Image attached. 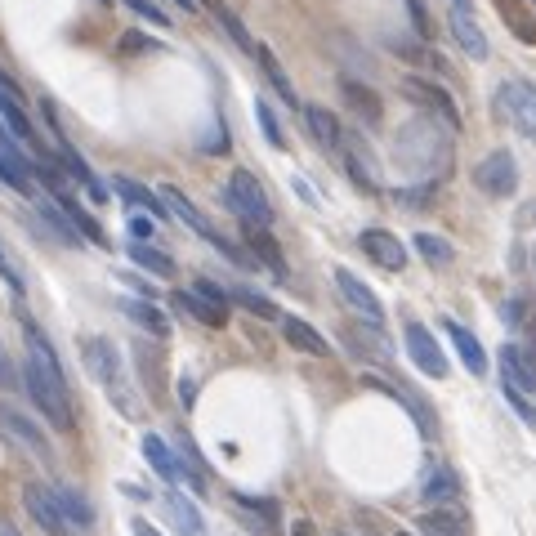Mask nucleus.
I'll use <instances>...</instances> for the list:
<instances>
[{
    "instance_id": "1",
    "label": "nucleus",
    "mask_w": 536,
    "mask_h": 536,
    "mask_svg": "<svg viewBox=\"0 0 536 536\" xmlns=\"http://www.w3.org/2000/svg\"><path fill=\"white\" fill-rule=\"evenodd\" d=\"M23 340H27V362H23V389L36 402L41 420H50L54 429H72V398H67V376L59 367V353L50 349L36 322H23Z\"/></svg>"
},
{
    "instance_id": "2",
    "label": "nucleus",
    "mask_w": 536,
    "mask_h": 536,
    "mask_svg": "<svg viewBox=\"0 0 536 536\" xmlns=\"http://www.w3.org/2000/svg\"><path fill=\"white\" fill-rule=\"evenodd\" d=\"M394 157H398V166L407 170V175L434 184V179H443L447 170H452V130H447L443 121H434V117L411 121V126L398 130Z\"/></svg>"
},
{
    "instance_id": "3",
    "label": "nucleus",
    "mask_w": 536,
    "mask_h": 536,
    "mask_svg": "<svg viewBox=\"0 0 536 536\" xmlns=\"http://www.w3.org/2000/svg\"><path fill=\"white\" fill-rule=\"evenodd\" d=\"M81 358H85V371H90L94 380L103 385V394L117 402L126 416H134V394H130V371H126V358H121V349L108 340V335H85L81 340Z\"/></svg>"
},
{
    "instance_id": "4",
    "label": "nucleus",
    "mask_w": 536,
    "mask_h": 536,
    "mask_svg": "<svg viewBox=\"0 0 536 536\" xmlns=\"http://www.w3.org/2000/svg\"><path fill=\"white\" fill-rule=\"evenodd\" d=\"M224 206L233 210L242 224H255V228H268L273 224V206H268V193L260 188V179L251 170H233L224 184Z\"/></svg>"
},
{
    "instance_id": "5",
    "label": "nucleus",
    "mask_w": 536,
    "mask_h": 536,
    "mask_svg": "<svg viewBox=\"0 0 536 536\" xmlns=\"http://www.w3.org/2000/svg\"><path fill=\"white\" fill-rule=\"evenodd\" d=\"M402 94H407L420 112H429L434 121H443L447 130H461V108H456V99L443 90V85L425 81V76H402Z\"/></svg>"
},
{
    "instance_id": "6",
    "label": "nucleus",
    "mask_w": 536,
    "mask_h": 536,
    "mask_svg": "<svg viewBox=\"0 0 536 536\" xmlns=\"http://www.w3.org/2000/svg\"><path fill=\"white\" fill-rule=\"evenodd\" d=\"M23 510L32 514V523L41 528L45 536H76L72 523H67L63 505H59V492L45 483H27L23 487Z\"/></svg>"
},
{
    "instance_id": "7",
    "label": "nucleus",
    "mask_w": 536,
    "mask_h": 536,
    "mask_svg": "<svg viewBox=\"0 0 536 536\" xmlns=\"http://www.w3.org/2000/svg\"><path fill=\"white\" fill-rule=\"evenodd\" d=\"M0 434L23 447L32 461H54V447H50V438L41 434V420L23 416L18 407H5V402H0Z\"/></svg>"
},
{
    "instance_id": "8",
    "label": "nucleus",
    "mask_w": 536,
    "mask_h": 536,
    "mask_svg": "<svg viewBox=\"0 0 536 536\" xmlns=\"http://www.w3.org/2000/svg\"><path fill=\"white\" fill-rule=\"evenodd\" d=\"M496 103H501V112L510 117V126L519 134H528L536 139V85L532 81H505L501 90H496Z\"/></svg>"
},
{
    "instance_id": "9",
    "label": "nucleus",
    "mask_w": 536,
    "mask_h": 536,
    "mask_svg": "<svg viewBox=\"0 0 536 536\" xmlns=\"http://www.w3.org/2000/svg\"><path fill=\"white\" fill-rule=\"evenodd\" d=\"M474 184L487 197H510L519 188V166H514V157L505 148H496L474 166Z\"/></svg>"
},
{
    "instance_id": "10",
    "label": "nucleus",
    "mask_w": 536,
    "mask_h": 536,
    "mask_svg": "<svg viewBox=\"0 0 536 536\" xmlns=\"http://www.w3.org/2000/svg\"><path fill=\"white\" fill-rule=\"evenodd\" d=\"M331 277H335V291H340V300L349 304V309L358 313L362 322H376V327L385 322V304H380V295L371 291V286L362 282L358 273H349V268H335Z\"/></svg>"
},
{
    "instance_id": "11",
    "label": "nucleus",
    "mask_w": 536,
    "mask_h": 536,
    "mask_svg": "<svg viewBox=\"0 0 536 536\" xmlns=\"http://www.w3.org/2000/svg\"><path fill=\"white\" fill-rule=\"evenodd\" d=\"M407 353H411V362H416L420 371H425L429 380H443L447 376V353L438 349V340H434V331L429 327H420V322H407Z\"/></svg>"
},
{
    "instance_id": "12",
    "label": "nucleus",
    "mask_w": 536,
    "mask_h": 536,
    "mask_svg": "<svg viewBox=\"0 0 536 536\" xmlns=\"http://www.w3.org/2000/svg\"><path fill=\"white\" fill-rule=\"evenodd\" d=\"M358 246H362V255H367L371 264L389 268V273H402V268H407V246H402L389 228H362Z\"/></svg>"
},
{
    "instance_id": "13",
    "label": "nucleus",
    "mask_w": 536,
    "mask_h": 536,
    "mask_svg": "<svg viewBox=\"0 0 536 536\" xmlns=\"http://www.w3.org/2000/svg\"><path fill=\"white\" fill-rule=\"evenodd\" d=\"M139 452H143V461H148V465L157 469L161 478H166V483H188V465L179 461V452L166 443V438H157V434H143Z\"/></svg>"
},
{
    "instance_id": "14",
    "label": "nucleus",
    "mask_w": 536,
    "mask_h": 536,
    "mask_svg": "<svg viewBox=\"0 0 536 536\" xmlns=\"http://www.w3.org/2000/svg\"><path fill=\"white\" fill-rule=\"evenodd\" d=\"M501 385L519 389V394H528V398L536 394V362L523 358L519 344H505L501 349Z\"/></svg>"
},
{
    "instance_id": "15",
    "label": "nucleus",
    "mask_w": 536,
    "mask_h": 536,
    "mask_svg": "<svg viewBox=\"0 0 536 536\" xmlns=\"http://www.w3.org/2000/svg\"><path fill=\"white\" fill-rule=\"evenodd\" d=\"M367 385L371 389H380V394H394L402 407L411 411V416H416V425H420V434L425 438H434L438 434V420H434V411H429V402H420L416 394H407V389H402V380H385V376H367Z\"/></svg>"
},
{
    "instance_id": "16",
    "label": "nucleus",
    "mask_w": 536,
    "mask_h": 536,
    "mask_svg": "<svg viewBox=\"0 0 536 536\" xmlns=\"http://www.w3.org/2000/svg\"><path fill=\"white\" fill-rule=\"evenodd\" d=\"M420 496H425L429 505H456L461 501V478H456L452 465H429L425 469V483H420Z\"/></svg>"
},
{
    "instance_id": "17",
    "label": "nucleus",
    "mask_w": 536,
    "mask_h": 536,
    "mask_svg": "<svg viewBox=\"0 0 536 536\" xmlns=\"http://www.w3.org/2000/svg\"><path fill=\"white\" fill-rule=\"evenodd\" d=\"M233 505H237V519H242L255 536H277V505L273 501H260V496L237 492Z\"/></svg>"
},
{
    "instance_id": "18",
    "label": "nucleus",
    "mask_w": 536,
    "mask_h": 536,
    "mask_svg": "<svg viewBox=\"0 0 536 536\" xmlns=\"http://www.w3.org/2000/svg\"><path fill=\"white\" fill-rule=\"evenodd\" d=\"M416 532L420 536H469V519L452 505H434L416 519Z\"/></svg>"
},
{
    "instance_id": "19",
    "label": "nucleus",
    "mask_w": 536,
    "mask_h": 536,
    "mask_svg": "<svg viewBox=\"0 0 536 536\" xmlns=\"http://www.w3.org/2000/svg\"><path fill=\"white\" fill-rule=\"evenodd\" d=\"M282 335H286V344H291V349L309 353V358H331V353H335L327 344V335L313 331L304 318H282Z\"/></svg>"
},
{
    "instance_id": "20",
    "label": "nucleus",
    "mask_w": 536,
    "mask_h": 536,
    "mask_svg": "<svg viewBox=\"0 0 536 536\" xmlns=\"http://www.w3.org/2000/svg\"><path fill=\"white\" fill-rule=\"evenodd\" d=\"M344 344H353V353H362V358H380V362L394 358V349H389V335H385V327H376V322L349 327V331H344Z\"/></svg>"
},
{
    "instance_id": "21",
    "label": "nucleus",
    "mask_w": 536,
    "mask_h": 536,
    "mask_svg": "<svg viewBox=\"0 0 536 536\" xmlns=\"http://www.w3.org/2000/svg\"><path fill=\"white\" fill-rule=\"evenodd\" d=\"M443 327H447V335H452V344H456V353H461L469 376H487V353H483V344H478V335L469 327H461L456 318H447Z\"/></svg>"
},
{
    "instance_id": "22",
    "label": "nucleus",
    "mask_w": 536,
    "mask_h": 536,
    "mask_svg": "<svg viewBox=\"0 0 536 536\" xmlns=\"http://www.w3.org/2000/svg\"><path fill=\"white\" fill-rule=\"evenodd\" d=\"M447 27H452L456 45H461V50L469 54V59H478V63L487 59V36H483V27L474 23V14H469V9H452V18H447Z\"/></svg>"
},
{
    "instance_id": "23",
    "label": "nucleus",
    "mask_w": 536,
    "mask_h": 536,
    "mask_svg": "<svg viewBox=\"0 0 536 536\" xmlns=\"http://www.w3.org/2000/svg\"><path fill=\"white\" fill-rule=\"evenodd\" d=\"M496 14H501V23L510 27L523 45H536V9H532V0H496Z\"/></svg>"
},
{
    "instance_id": "24",
    "label": "nucleus",
    "mask_w": 536,
    "mask_h": 536,
    "mask_svg": "<svg viewBox=\"0 0 536 536\" xmlns=\"http://www.w3.org/2000/svg\"><path fill=\"white\" fill-rule=\"evenodd\" d=\"M161 201H166V206H170V215H175L179 224H188V228H193L197 237H206V242H215V237H219L215 228H210V219L201 215V210H197V206H193V201H188L184 193H179V188H170V184H166V188H161Z\"/></svg>"
},
{
    "instance_id": "25",
    "label": "nucleus",
    "mask_w": 536,
    "mask_h": 536,
    "mask_svg": "<svg viewBox=\"0 0 536 536\" xmlns=\"http://www.w3.org/2000/svg\"><path fill=\"white\" fill-rule=\"evenodd\" d=\"M242 233H246V246H251L255 260L264 268H273L277 282H286V260H282V246L273 242V233H268V228H255V224H242Z\"/></svg>"
},
{
    "instance_id": "26",
    "label": "nucleus",
    "mask_w": 536,
    "mask_h": 536,
    "mask_svg": "<svg viewBox=\"0 0 536 536\" xmlns=\"http://www.w3.org/2000/svg\"><path fill=\"white\" fill-rule=\"evenodd\" d=\"M112 193H117L126 206L134 210H148L152 219H166V206H161V193H152V188H143V184H134V179L126 175H112Z\"/></svg>"
},
{
    "instance_id": "27",
    "label": "nucleus",
    "mask_w": 536,
    "mask_h": 536,
    "mask_svg": "<svg viewBox=\"0 0 536 536\" xmlns=\"http://www.w3.org/2000/svg\"><path fill=\"white\" fill-rule=\"evenodd\" d=\"M304 126L313 130V139H318L327 152H340L344 148V130H340V121H335V112L318 108V103H309V108H304Z\"/></svg>"
},
{
    "instance_id": "28",
    "label": "nucleus",
    "mask_w": 536,
    "mask_h": 536,
    "mask_svg": "<svg viewBox=\"0 0 536 536\" xmlns=\"http://www.w3.org/2000/svg\"><path fill=\"white\" fill-rule=\"evenodd\" d=\"M170 309L193 313V318L206 322V327H224V322H228V313L219 309V304H210L206 295H197V291H175V295H170Z\"/></svg>"
},
{
    "instance_id": "29",
    "label": "nucleus",
    "mask_w": 536,
    "mask_h": 536,
    "mask_svg": "<svg viewBox=\"0 0 536 536\" xmlns=\"http://www.w3.org/2000/svg\"><path fill=\"white\" fill-rule=\"evenodd\" d=\"M126 313H130L134 327H143L152 340H166V335H170V318L148 300V295H139V300H126Z\"/></svg>"
},
{
    "instance_id": "30",
    "label": "nucleus",
    "mask_w": 536,
    "mask_h": 536,
    "mask_svg": "<svg viewBox=\"0 0 536 536\" xmlns=\"http://www.w3.org/2000/svg\"><path fill=\"white\" fill-rule=\"evenodd\" d=\"M54 492H59V505H63V514H67V523H72V532H90V528H94V505H90V496L76 492V487H67V483H59Z\"/></svg>"
},
{
    "instance_id": "31",
    "label": "nucleus",
    "mask_w": 536,
    "mask_h": 536,
    "mask_svg": "<svg viewBox=\"0 0 536 536\" xmlns=\"http://www.w3.org/2000/svg\"><path fill=\"white\" fill-rule=\"evenodd\" d=\"M340 94H344V103H349V108L367 121V126H376L380 112H385V108H380V99H376V90H371V85H362V81H349V76H344Z\"/></svg>"
},
{
    "instance_id": "32",
    "label": "nucleus",
    "mask_w": 536,
    "mask_h": 536,
    "mask_svg": "<svg viewBox=\"0 0 536 536\" xmlns=\"http://www.w3.org/2000/svg\"><path fill=\"white\" fill-rule=\"evenodd\" d=\"M59 161H63V166H67V175H72L76 184L85 188V193H90L94 201H103V184H99V179H94V170L85 166V157H81V152L72 148V143L63 139V134H59Z\"/></svg>"
},
{
    "instance_id": "33",
    "label": "nucleus",
    "mask_w": 536,
    "mask_h": 536,
    "mask_svg": "<svg viewBox=\"0 0 536 536\" xmlns=\"http://www.w3.org/2000/svg\"><path fill=\"white\" fill-rule=\"evenodd\" d=\"M166 510H170V523L179 528V536H206V523H201L197 505L188 501L184 492H166Z\"/></svg>"
},
{
    "instance_id": "34",
    "label": "nucleus",
    "mask_w": 536,
    "mask_h": 536,
    "mask_svg": "<svg viewBox=\"0 0 536 536\" xmlns=\"http://www.w3.org/2000/svg\"><path fill=\"white\" fill-rule=\"evenodd\" d=\"M130 264L152 277H175V260L166 251H157L152 242H130Z\"/></svg>"
},
{
    "instance_id": "35",
    "label": "nucleus",
    "mask_w": 536,
    "mask_h": 536,
    "mask_svg": "<svg viewBox=\"0 0 536 536\" xmlns=\"http://www.w3.org/2000/svg\"><path fill=\"white\" fill-rule=\"evenodd\" d=\"M255 59H260L264 76H268V85H273V90H277V99H282L286 108H300V99H295V85H291V76L282 72V63H277V54L268 50V45H260V54H255Z\"/></svg>"
},
{
    "instance_id": "36",
    "label": "nucleus",
    "mask_w": 536,
    "mask_h": 536,
    "mask_svg": "<svg viewBox=\"0 0 536 536\" xmlns=\"http://www.w3.org/2000/svg\"><path fill=\"white\" fill-rule=\"evenodd\" d=\"M210 9H215L219 27H224V32H228V41H233L242 54H251V59H255V54H260V41H255L251 32H246V23H242V18H237L228 5H210Z\"/></svg>"
},
{
    "instance_id": "37",
    "label": "nucleus",
    "mask_w": 536,
    "mask_h": 536,
    "mask_svg": "<svg viewBox=\"0 0 536 536\" xmlns=\"http://www.w3.org/2000/svg\"><path fill=\"white\" fill-rule=\"evenodd\" d=\"M228 295H233V304H242V309H251L255 318H264V322H273L277 313H282V309H277L273 300H268V295L251 291V286H233V291H228Z\"/></svg>"
},
{
    "instance_id": "38",
    "label": "nucleus",
    "mask_w": 536,
    "mask_h": 536,
    "mask_svg": "<svg viewBox=\"0 0 536 536\" xmlns=\"http://www.w3.org/2000/svg\"><path fill=\"white\" fill-rule=\"evenodd\" d=\"M411 242H416V251L425 255L429 264H452V255H456L452 246H447L438 233H416V237H411Z\"/></svg>"
},
{
    "instance_id": "39",
    "label": "nucleus",
    "mask_w": 536,
    "mask_h": 536,
    "mask_svg": "<svg viewBox=\"0 0 536 536\" xmlns=\"http://www.w3.org/2000/svg\"><path fill=\"white\" fill-rule=\"evenodd\" d=\"M255 121H260V130H264V139L273 143V148H286V134H282V121L273 117V108H268L264 99H255Z\"/></svg>"
},
{
    "instance_id": "40",
    "label": "nucleus",
    "mask_w": 536,
    "mask_h": 536,
    "mask_svg": "<svg viewBox=\"0 0 536 536\" xmlns=\"http://www.w3.org/2000/svg\"><path fill=\"white\" fill-rule=\"evenodd\" d=\"M429 197H434V184H420V188H394V201L407 210H425Z\"/></svg>"
},
{
    "instance_id": "41",
    "label": "nucleus",
    "mask_w": 536,
    "mask_h": 536,
    "mask_svg": "<svg viewBox=\"0 0 536 536\" xmlns=\"http://www.w3.org/2000/svg\"><path fill=\"white\" fill-rule=\"evenodd\" d=\"M130 237L134 242H152V237H157V219L143 215V210H134L130 215Z\"/></svg>"
},
{
    "instance_id": "42",
    "label": "nucleus",
    "mask_w": 536,
    "mask_h": 536,
    "mask_svg": "<svg viewBox=\"0 0 536 536\" xmlns=\"http://www.w3.org/2000/svg\"><path fill=\"white\" fill-rule=\"evenodd\" d=\"M121 5H126V9H134V14H139V18H148L152 27H170V18L161 14V9L152 5V0H121Z\"/></svg>"
},
{
    "instance_id": "43",
    "label": "nucleus",
    "mask_w": 536,
    "mask_h": 536,
    "mask_svg": "<svg viewBox=\"0 0 536 536\" xmlns=\"http://www.w3.org/2000/svg\"><path fill=\"white\" fill-rule=\"evenodd\" d=\"M18 385H23V367H14V358L0 344V389H18Z\"/></svg>"
},
{
    "instance_id": "44",
    "label": "nucleus",
    "mask_w": 536,
    "mask_h": 536,
    "mask_svg": "<svg viewBox=\"0 0 536 536\" xmlns=\"http://www.w3.org/2000/svg\"><path fill=\"white\" fill-rule=\"evenodd\" d=\"M193 291H197V295H206L210 304H219V309H224V313H228V304H233V295H228V291H219V286H215V282H206V277H197V282H193Z\"/></svg>"
},
{
    "instance_id": "45",
    "label": "nucleus",
    "mask_w": 536,
    "mask_h": 536,
    "mask_svg": "<svg viewBox=\"0 0 536 536\" xmlns=\"http://www.w3.org/2000/svg\"><path fill=\"white\" fill-rule=\"evenodd\" d=\"M407 9H411V23H416V32L425 36L429 32V18H425V5H420V0H407Z\"/></svg>"
},
{
    "instance_id": "46",
    "label": "nucleus",
    "mask_w": 536,
    "mask_h": 536,
    "mask_svg": "<svg viewBox=\"0 0 536 536\" xmlns=\"http://www.w3.org/2000/svg\"><path fill=\"white\" fill-rule=\"evenodd\" d=\"M0 277H5V282H9V286H14V291H18V295H23V282H18L14 264H9V260H5V251H0Z\"/></svg>"
},
{
    "instance_id": "47",
    "label": "nucleus",
    "mask_w": 536,
    "mask_h": 536,
    "mask_svg": "<svg viewBox=\"0 0 536 536\" xmlns=\"http://www.w3.org/2000/svg\"><path fill=\"white\" fill-rule=\"evenodd\" d=\"M130 532H134V536H161V532H157V528H152V523H148V519H134V523H130Z\"/></svg>"
},
{
    "instance_id": "48",
    "label": "nucleus",
    "mask_w": 536,
    "mask_h": 536,
    "mask_svg": "<svg viewBox=\"0 0 536 536\" xmlns=\"http://www.w3.org/2000/svg\"><path fill=\"white\" fill-rule=\"evenodd\" d=\"M528 358L536 362V313L528 318Z\"/></svg>"
},
{
    "instance_id": "49",
    "label": "nucleus",
    "mask_w": 536,
    "mask_h": 536,
    "mask_svg": "<svg viewBox=\"0 0 536 536\" xmlns=\"http://www.w3.org/2000/svg\"><path fill=\"white\" fill-rule=\"evenodd\" d=\"M291 536H318V528H313V523L304 519V523H295V528H291Z\"/></svg>"
},
{
    "instance_id": "50",
    "label": "nucleus",
    "mask_w": 536,
    "mask_h": 536,
    "mask_svg": "<svg viewBox=\"0 0 536 536\" xmlns=\"http://www.w3.org/2000/svg\"><path fill=\"white\" fill-rule=\"evenodd\" d=\"M175 5L184 9V14H197V9H201V0H175Z\"/></svg>"
},
{
    "instance_id": "51",
    "label": "nucleus",
    "mask_w": 536,
    "mask_h": 536,
    "mask_svg": "<svg viewBox=\"0 0 536 536\" xmlns=\"http://www.w3.org/2000/svg\"><path fill=\"white\" fill-rule=\"evenodd\" d=\"M0 536H18V528H14V523H5V519H0Z\"/></svg>"
},
{
    "instance_id": "52",
    "label": "nucleus",
    "mask_w": 536,
    "mask_h": 536,
    "mask_svg": "<svg viewBox=\"0 0 536 536\" xmlns=\"http://www.w3.org/2000/svg\"><path fill=\"white\" fill-rule=\"evenodd\" d=\"M452 9H469V0H452Z\"/></svg>"
},
{
    "instance_id": "53",
    "label": "nucleus",
    "mask_w": 536,
    "mask_h": 536,
    "mask_svg": "<svg viewBox=\"0 0 536 536\" xmlns=\"http://www.w3.org/2000/svg\"><path fill=\"white\" fill-rule=\"evenodd\" d=\"M394 536H411V532H394Z\"/></svg>"
},
{
    "instance_id": "54",
    "label": "nucleus",
    "mask_w": 536,
    "mask_h": 536,
    "mask_svg": "<svg viewBox=\"0 0 536 536\" xmlns=\"http://www.w3.org/2000/svg\"><path fill=\"white\" fill-rule=\"evenodd\" d=\"M532 215H536V201H532Z\"/></svg>"
},
{
    "instance_id": "55",
    "label": "nucleus",
    "mask_w": 536,
    "mask_h": 536,
    "mask_svg": "<svg viewBox=\"0 0 536 536\" xmlns=\"http://www.w3.org/2000/svg\"><path fill=\"white\" fill-rule=\"evenodd\" d=\"M532 5H536V0H532Z\"/></svg>"
}]
</instances>
